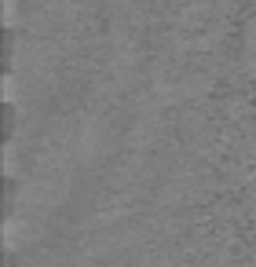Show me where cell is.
<instances>
[{
    "instance_id": "6da1fadb",
    "label": "cell",
    "mask_w": 256,
    "mask_h": 267,
    "mask_svg": "<svg viewBox=\"0 0 256 267\" xmlns=\"http://www.w3.org/2000/svg\"><path fill=\"white\" fill-rule=\"evenodd\" d=\"M15 132V106H4V139Z\"/></svg>"
}]
</instances>
